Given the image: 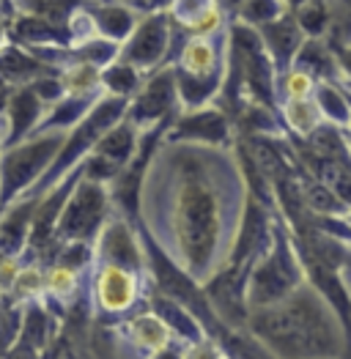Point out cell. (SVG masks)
Listing matches in <instances>:
<instances>
[{
	"instance_id": "6da1fadb",
	"label": "cell",
	"mask_w": 351,
	"mask_h": 359,
	"mask_svg": "<svg viewBox=\"0 0 351 359\" xmlns=\"http://www.w3.org/2000/svg\"><path fill=\"white\" fill-rule=\"evenodd\" d=\"M247 198L244 170L228 146L162 137L140 184V225L204 285L231 261Z\"/></svg>"
},
{
	"instance_id": "7a4b0ae2",
	"label": "cell",
	"mask_w": 351,
	"mask_h": 359,
	"mask_svg": "<svg viewBox=\"0 0 351 359\" xmlns=\"http://www.w3.org/2000/svg\"><path fill=\"white\" fill-rule=\"evenodd\" d=\"M247 332L274 359H351V337L340 313L307 280L286 299L250 310Z\"/></svg>"
},
{
	"instance_id": "3957f363",
	"label": "cell",
	"mask_w": 351,
	"mask_h": 359,
	"mask_svg": "<svg viewBox=\"0 0 351 359\" xmlns=\"http://www.w3.org/2000/svg\"><path fill=\"white\" fill-rule=\"evenodd\" d=\"M126 107H129V99L102 93L86 116L66 132V140H63V146H60L58 156L53 159V165L47 168V173L36 181V187L28 189L30 195L47 192V189H50L53 184H58L72 168H77L88 154L93 151V146L99 143V137L126 116Z\"/></svg>"
},
{
	"instance_id": "277c9868",
	"label": "cell",
	"mask_w": 351,
	"mask_h": 359,
	"mask_svg": "<svg viewBox=\"0 0 351 359\" xmlns=\"http://www.w3.org/2000/svg\"><path fill=\"white\" fill-rule=\"evenodd\" d=\"M305 283V269L296 252L293 236L283 222H274V239L269 250L253 264L247 277V307H266L286 299L296 285Z\"/></svg>"
},
{
	"instance_id": "5b68a950",
	"label": "cell",
	"mask_w": 351,
	"mask_h": 359,
	"mask_svg": "<svg viewBox=\"0 0 351 359\" xmlns=\"http://www.w3.org/2000/svg\"><path fill=\"white\" fill-rule=\"evenodd\" d=\"M66 132H33L25 140L0 149V209L22 198L58 156Z\"/></svg>"
},
{
	"instance_id": "8992f818",
	"label": "cell",
	"mask_w": 351,
	"mask_h": 359,
	"mask_svg": "<svg viewBox=\"0 0 351 359\" xmlns=\"http://www.w3.org/2000/svg\"><path fill=\"white\" fill-rule=\"evenodd\" d=\"M110 189L107 184L83 179L74 184L72 195L66 198L60 217L55 222V247L66 241H88L93 244L102 225L110 217ZM55 252V250H53ZM53 261V258H50Z\"/></svg>"
},
{
	"instance_id": "52a82bcc",
	"label": "cell",
	"mask_w": 351,
	"mask_h": 359,
	"mask_svg": "<svg viewBox=\"0 0 351 359\" xmlns=\"http://www.w3.org/2000/svg\"><path fill=\"white\" fill-rule=\"evenodd\" d=\"M178 110V93H176V77L173 66H159L154 69V74L143 80L140 90L129 99L126 116L124 118L132 121L140 132L154 129L165 121H171Z\"/></svg>"
},
{
	"instance_id": "ba28073f",
	"label": "cell",
	"mask_w": 351,
	"mask_h": 359,
	"mask_svg": "<svg viewBox=\"0 0 351 359\" xmlns=\"http://www.w3.org/2000/svg\"><path fill=\"white\" fill-rule=\"evenodd\" d=\"M171 30H173V20L168 11H151L146 17H140L129 39L121 44L118 58L132 63L140 72L159 69L171 50V39H173Z\"/></svg>"
},
{
	"instance_id": "9c48e42d",
	"label": "cell",
	"mask_w": 351,
	"mask_h": 359,
	"mask_svg": "<svg viewBox=\"0 0 351 359\" xmlns=\"http://www.w3.org/2000/svg\"><path fill=\"white\" fill-rule=\"evenodd\" d=\"M93 258L102 264H113L135 274L146 269V250L140 233L129 225L126 217H107L99 236L93 241Z\"/></svg>"
},
{
	"instance_id": "30bf717a",
	"label": "cell",
	"mask_w": 351,
	"mask_h": 359,
	"mask_svg": "<svg viewBox=\"0 0 351 359\" xmlns=\"http://www.w3.org/2000/svg\"><path fill=\"white\" fill-rule=\"evenodd\" d=\"M91 291H93V307L99 316L121 318L140 299V274L99 261Z\"/></svg>"
},
{
	"instance_id": "8fae6325",
	"label": "cell",
	"mask_w": 351,
	"mask_h": 359,
	"mask_svg": "<svg viewBox=\"0 0 351 359\" xmlns=\"http://www.w3.org/2000/svg\"><path fill=\"white\" fill-rule=\"evenodd\" d=\"M165 140L176 143H201V146H231L234 140V126L225 110L220 107H195V110H184L181 116L176 113L171 121Z\"/></svg>"
},
{
	"instance_id": "7c38bea8",
	"label": "cell",
	"mask_w": 351,
	"mask_h": 359,
	"mask_svg": "<svg viewBox=\"0 0 351 359\" xmlns=\"http://www.w3.org/2000/svg\"><path fill=\"white\" fill-rule=\"evenodd\" d=\"M44 113H47V104L30 83L20 88H8V96L0 107V149L14 146L33 135Z\"/></svg>"
},
{
	"instance_id": "4fadbf2b",
	"label": "cell",
	"mask_w": 351,
	"mask_h": 359,
	"mask_svg": "<svg viewBox=\"0 0 351 359\" xmlns=\"http://www.w3.org/2000/svg\"><path fill=\"white\" fill-rule=\"evenodd\" d=\"M225 47H228V33H223L220 41L214 36H187L173 69L190 77L225 74Z\"/></svg>"
},
{
	"instance_id": "5bb4252c",
	"label": "cell",
	"mask_w": 351,
	"mask_h": 359,
	"mask_svg": "<svg viewBox=\"0 0 351 359\" xmlns=\"http://www.w3.org/2000/svg\"><path fill=\"white\" fill-rule=\"evenodd\" d=\"M39 195L25 192L6 209H0V258H22L28 250L30 222Z\"/></svg>"
},
{
	"instance_id": "9a60e30c",
	"label": "cell",
	"mask_w": 351,
	"mask_h": 359,
	"mask_svg": "<svg viewBox=\"0 0 351 359\" xmlns=\"http://www.w3.org/2000/svg\"><path fill=\"white\" fill-rule=\"evenodd\" d=\"M258 36H261L263 50L269 53V58H272V63H274L277 74L286 72V69L291 66L296 50H299L302 41H305V33H302V28L296 25V20H293L291 11L280 14V17L272 20V22L258 25Z\"/></svg>"
},
{
	"instance_id": "2e32d148",
	"label": "cell",
	"mask_w": 351,
	"mask_h": 359,
	"mask_svg": "<svg viewBox=\"0 0 351 359\" xmlns=\"http://www.w3.org/2000/svg\"><path fill=\"white\" fill-rule=\"evenodd\" d=\"M148 310H151V313L171 330V334L178 337L181 343L192 346V343L206 340V332H204V327H201V321H198L181 302H176L173 297L162 294L157 285L148 291Z\"/></svg>"
},
{
	"instance_id": "e0dca14e",
	"label": "cell",
	"mask_w": 351,
	"mask_h": 359,
	"mask_svg": "<svg viewBox=\"0 0 351 359\" xmlns=\"http://www.w3.org/2000/svg\"><path fill=\"white\" fill-rule=\"evenodd\" d=\"M168 14L187 36H217L225 25L223 8L214 0H171Z\"/></svg>"
},
{
	"instance_id": "ac0fdd59",
	"label": "cell",
	"mask_w": 351,
	"mask_h": 359,
	"mask_svg": "<svg viewBox=\"0 0 351 359\" xmlns=\"http://www.w3.org/2000/svg\"><path fill=\"white\" fill-rule=\"evenodd\" d=\"M0 74H3L8 88H20V86H28L39 77L58 74V69L39 60L30 50H22L17 41H6L0 47Z\"/></svg>"
},
{
	"instance_id": "d6986e66",
	"label": "cell",
	"mask_w": 351,
	"mask_h": 359,
	"mask_svg": "<svg viewBox=\"0 0 351 359\" xmlns=\"http://www.w3.org/2000/svg\"><path fill=\"white\" fill-rule=\"evenodd\" d=\"M83 8L88 11L96 33L102 39L116 41V44H124L129 39V33L135 30V25L140 22V14L126 3H113V0H107V3H86Z\"/></svg>"
},
{
	"instance_id": "ffe728a7",
	"label": "cell",
	"mask_w": 351,
	"mask_h": 359,
	"mask_svg": "<svg viewBox=\"0 0 351 359\" xmlns=\"http://www.w3.org/2000/svg\"><path fill=\"white\" fill-rule=\"evenodd\" d=\"M124 332H126V340H129V346L132 348H138L143 357H151L154 351H159V348H165V346H171L173 343V334L171 330L151 313H138V316H132L126 324H124Z\"/></svg>"
},
{
	"instance_id": "44dd1931",
	"label": "cell",
	"mask_w": 351,
	"mask_h": 359,
	"mask_svg": "<svg viewBox=\"0 0 351 359\" xmlns=\"http://www.w3.org/2000/svg\"><path fill=\"white\" fill-rule=\"evenodd\" d=\"M291 66L293 69L307 72L316 83H319V80H335V83L340 80L335 50L326 44V39H310V36H305L302 47H299L296 55H293Z\"/></svg>"
},
{
	"instance_id": "7402d4cb",
	"label": "cell",
	"mask_w": 351,
	"mask_h": 359,
	"mask_svg": "<svg viewBox=\"0 0 351 359\" xmlns=\"http://www.w3.org/2000/svg\"><path fill=\"white\" fill-rule=\"evenodd\" d=\"M313 102L319 104V113L326 123L340 126L343 132L351 126V102L346 86L335 80H319L313 88Z\"/></svg>"
},
{
	"instance_id": "603a6c76",
	"label": "cell",
	"mask_w": 351,
	"mask_h": 359,
	"mask_svg": "<svg viewBox=\"0 0 351 359\" xmlns=\"http://www.w3.org/2000/svg\"><path fill=\"white\" fill-rule=\"evenodd\" d=\"M280 116H283L286 126L291 129L296 137L313 135L324 123L322 113H319V104L313 102V96H307V99H283Z\"/></svg>"
},
{
	"instance_id": "cb8c5ba5",
	"label": "cell",
	"mask_w": 351,
	"mask_h": 359,
	"mask_svg": "<svg viewBox=\"0 0 351 359\" xmlns=\"http://www.w3.org/2000/svg\"><path fill=\"white\" fill-rule=\"evenodd\" d=\"M143 86V72L135 69L132 63L116 58L113 63H107L102 69V90L110 93V96H124V99H132Z\"/></svg>"
},
{
	"instance_id": "d4e9b609",
	"label": "cell",
	"mask_w": 351,
	"mask_h": 359,
	"mask_svg": "<svg viewBox=\"0 0 351 359\" xmlns=\"http://www.w3.org/2000/svg\"><path fill=\"white\" fill-rule=\"evenodd\" d=\"M60 86L63 93H74V96H96L102 93V69L93 63L74 60L69 66L60 69Z\"/></svg>"
},
{
	"instance_id": "484cf974",
	"label": "cell",
	"mask_w": 351,
	"mask_h": 359,
	"mask_svg": "<svg viewBox=\"0 0 351 359\" xmlns=\"http://www.w3.org/2000/svg\"><path fill=\"white\" fill-rule=\"evenodd\" d=\"M332 6H335L332 0H305L296 8H291V14L305 36L324 39L332 22Z\"/></svg>"
},
{
	"instance_id": "4316f807",
	"label": "cell",
	"mask_w": 351,
	"mask_h": 359,
	"mask_svg": "<svg viewBox=\"0 0 351 359\" xmlns=\"http://www.w3.org/2000/svg\"><path fill=\"white\" fill-rule=\"evenodd\" d=\"M44 294L55 302L72 304V299L80 294V271L69 269L63 264H50L44 269Z\"/></svg>"
},
{
	"instance_id": "83f0119b",
	"label": "cell",
	"mask_w": 351,
	"mask_h": 359,
	"mask_svg": "<svg viewBox=\"0 0 351 359\" xmlns=\"http://www.w3.org/2000/svg\"><path fill=\"white\" fill-rule=\"evenodd\" d=\"M22 316H25V304L11 299L8 294H0V359L6 357L22 330Z\"/></svg>"
},
{
	"instance_id": "f1b7e54d",
	"label": "cell",
	"mask_w": 351,
	"mask_h": 359,
	"mask_svg": "<svg viewBox=\"0 0 351 359\" xmlns=\"http://www.w3.org/2000/svg\"><path fill=\"white\" fill-rule=\"evenodd\" d=\"M236 11H239L236 20H241V22H247V25L258 28V25H263V22L277 20V17L286 14L289 8H286L283 0H241Z\"/></svg>"
},
{
	"instance_id": "f546056e",
	"label": "cell",
	"mask_w": 351,
	"mask_h": 359,
	"mask_svg": "<svg viewBox=\"0 0 351 359\" xmlns=\"http://www.w3.org/2000/svg\"><path fill=\"white\" fill-rule=\"evenodd\" d=\"M41 294H44V269L39 264L22 266L20 274H17V280H14V285H11V291H8V297L28 304V302L39 299Z\"/></svg>"
},
{
	"instance_id": "4dcf8cb0",
	"label": "cell",
	"mask_w": 351,
	"mask_h": 359,
	"mask_svg": "<svg viewBox=\"0 0 351 359\" xmlns=\"http://www.w3.org/2000/svg\"><path fill=\"white\" fill-rule=\"evenodd\" d=\"M313 88H316V80L302 69L289 66L286 72L277 74V96L283 99H307L313 96Z\"/></svg>"
},
{
	"instance_id": "1f68e13d",
	"label": "cell",
	"mask_w": 351,
	"mask_h": 359,
	"mask_svg": "<svg viewBox=\"0 0 351 359\" xmlns=\"http://www.w3.org/2000/svg\"><path fill=\"white\" fill-rule=\"evenodd\" d=\"M184 359H225V354L206 337L201 343H192L190 348H184Z\"/></svg>"
},
{
	"instance_id": "d6a6232c",
	"label": "cell",
	"mask_w": 351,
	"mask_h": 359,
	"mask_svg": "<svg viewBox=\"0 0 351 359\" xmlns=\"http://www.w3.org/2000/svg\"><path fill=\"white\" fill-rule=\"evenodd\" d=\"M335 50V60H338V72H340V80L351 86V44L346 47H332Z\"/></svg>"
},
{
	"instance_id": "836d02e7",
	"label": "cell",
	"mask_w": 351,
	"mask_h": 359,
	"mask_svg": "<svg viewBox=\"0 0 351 359\" xmlns=\"http://www.w3.org/2000/svg\"><path fill=\"white\" fill-rule=\"evenodd\" d=\"M148 359H184V348H178V346H165V348H159V351H154Z\"/></svg>"
},
{
	"instance_id": "e575fe53",
	"label": "cell",
	"mask_w": 351,
	"mask_h": 359,
	"mask_svg": "<svg viewBox=\"0 0 351 359\" xmlns=\"http://www.w3.org/2000/svg\"><path fill=\"white\" fill-rule=\"evenodd\" d=\"M340 274H343V283H346V288H349V294H351V250H349V258H346V264H343Z\"/></svg>"
},
{
	"instance_id": "d590c367",
	"label": "cell",
	"mask_w": 351,
	"mask_h": 359,
	"mask_svg": "<svg viewBox=\"0 0 351 359\" xmlns=\"http://www.w3.org/2000/svg\"><path fill=\"white\" fill-rule=\"evenodd\" d=\"M214 3H217L223 11H228V8H239V3H241V0H214Z\"/></svg>"
},
{
	"instance_id": "8d00e7d4",
	"label": "cell",
	"mask_w": 351,
	"mask_h": 359,
	"mask_svg": "<svg viewBox=\"0 0 351 359\" xmlns=\"http://www.w3.org/2000/svg\"><path fill=\"white\" fill-rule=\"evenodd\" d=\"M6 41H8V33H6V25H3V22H0V47H3V44H6Z\"/></svg>"
},
{
	"instance_id": "74e56055",
	"label": "cell",
	"mask_w": 351,
	"mask_h": 359,
	"mask_svg": "<svg viewBox=\"0 0 351 359\" xmlns=\"http://www.w3.org/2000/svg\"><path fill=\"white\" fill-rule=\"evenodd\" d=\"M283 3H286V8L291 11V8H296V6H299V3H305V0H283Z\"/></svg>"
},
{
	"instance_id": "f35d334b",
	"label": "cell",
	"mask_w": 351,
	"mask_h": 359,
	"mask_svg": "<svg viewBox=\"0 0 351 359\" xmlns=\"http://www.w3.org/2000/svg\"><path fill=\"white\" fill-rule=\"evenodd\" d=\"M346 93H349V102H351V86H346ZM346 140H349V146H351V126L346 129Z\"/></svg>"
},
{
	"instance_id": "ab89813d",
	"label": "cell",
	"mask_w": 351,
	"mask_h": 359,
	"mask_svg": "<svg viewBox=\"0 0 351 359\" xmlns=\"http://www.w3.org/2000/svg\"><path fill=\"white\" fill-rule=\"evenodd\" d=\"M8 90V86H6V80H3V74H0V93H6Z\"/></svg>"
},
{
	"instance_id": "60d3db41",
	"label": "cell",
	"mask_w": 351,
	"mask_h": 359,
	"mask_svg": "<svg viewBox=\"0 0 351 359\" xmlns=\"http://www.w3.org/2000/svg\"><path fill=\"white\" fill-rule=\"evenodd\" d=\"M346 217H349V222H351V211H346Z\"/></svg>"
},
{
	"instance_id": "b9f144b4",
	"label": "cell",
	"mask_w": 351,
	"mask_h": 359,
	"mask_svg": "<svg viewBox=\"0 0 351 359\" xmlns=\"http://www.w3.org/2000/svg\"><path fill=\"white\" fill-rule=\"evenodd\" d=\"M6 3H8V0H0V6H6Z\"/></svg>"
}]
</instances>
